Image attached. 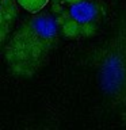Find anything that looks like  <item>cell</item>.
Segmentation results:
<instances>
[{
  "label": "cell",
  "instance_id": "6da1fadb",
  "mask_svg": "<svg viewBox=\"0 0 126 130\" xmlns=\"http://www.w3.org/2000/svg\"><path fill=\"white\" fill-rule=\"evenodd\" d=\"M71 15L73 19L79 20L80 23L84 22H89L95 18L96 15V7L91 3H85V2H80L76 4H72L71 8Z\"/></svg>",
  "mask_w": 126,
  "mask_h": 130
},
{
  "label": "cell",
  "instance_id": "7a4b0ae2",
  "mask_svg": "<svg viewBox=\"0 0 126 130\" xmlns=\"http://www.w3.org/2000/svg\"><path fill=\"white\" fill-rule=\"evenodd\" d=\"M49 0H18V4L30 14H37L46 7Z\"/></svg>",
  "mask_w": 126,
  "mask_h": 130
},
{
  "label": "cell",
  "instance_id": "3957f363",
  "mask_svg": "<svg viewBox=\"0 0 126 130\" xmlns=\"http://www.w3.org/2000/svg\"><path fill=\"white\" fill-rule=\"evenodd\" d=\"M62 34L68 38H75L79 34H81V24L76 19H69L64 23L62 26Z\"/></svg>",
  "mask_w": 126,
  "mask_h": 130
},
{
  "label": "cell",
  "instance_id": "277c9868",
  "mask_svg": "<svg viewBox=\"0 0 126 130\" xmlns=\"http://www.w3.org/2000/svg\"><path fill=\"white\" fill-rule=\"evenodd\" d=\"M37 30H38L39 34L52 35L53 34V23L49 19H39V22L37 23Z\"/></svg>",
  "mask_w": 126,
  "mask_h": 130
},
{
  "label": "cell",
  "instance_id": "5b68a950",
  "mask_svg": "<svg viewBox=\"0 0 126 130\" xmlns=\"http://www.w3.org/2000/svg\"><path fill=\"white\" fill-rule=\"evenodd\" d=\"M96 32V24L93 22H84L81 23V35L83 37H92Z\"/></svg>",
  "mask_w": 126,
  "mask_h": 130
},
{
  "label": "cell",
  "instance_id": "8992f818",
  "mask_svg": "<svg viewBox=\"0 0 126 130\" xmlns=\"http://www.w3.org/2000/svg\"><path fill=\"white\" fill-rule=\"evenodd\" d=\"M65 3H69V4H76V3H80V2H84V0H64Z\"/></svg>",
  "mask_w": 126,
  "mask_h": 130
}]
</instances>
